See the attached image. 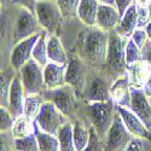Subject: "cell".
<instances>
[{"instance_id": "obj_21", "label": "cell", "mask_w": 151, "mask_h": 151, "mask_svg": "<svg viewBox=\"0 0 151 151\" xmlns=\"http://www.w3.org/2000/svg\"><path fill=\"white\" fill-rule=\"evenodd\" d=\"M100 3L98 0H81L78 10V19L85 27H96Z\"/></svg>"}, {"instance_id": "obj_18", "label": "cell", "mask_w": 151, "mask_h": 151, "mask_svg": "<svg viewBox=\"0 0 151 151\" xmlns=\"http://www.w3.org/2000/svg\"><path fill=\"white\" fill-rule=\"evenodd\" d=\"M121 21V15L115 5L100 4L97 14V24L96 26L105 32H112Z\"/></svg>"}, {"instance_id": "obj_40", "label": "cell", "mask_w": 151, "mask_h": 151, "mask_svg": "<svg viewBox=\"0 0 151 151\" xmlns=\"http://www.w3.org/2000/svg\"><path fill=\"white\" fill-rule=\"evenodd\" d=\"M37 1H39V0H14L12 4H14V5H19V6H23V7H27L30 11L35 12V6H36Z\"/></svg>"}, {"instance_id": "obj_30", "label": "cell", "mask_w": 151, "mask_h": 151, "mask_svg": "<svg viewBox=\"0 0 151 151\" xmlns=\"http://www.w3.org/2000/svg\"><path fill=\"white\" fill-rule=\"evenodd\" d=\"M81 0H56V3L65 21L78 18V10Z\"/></svg>"}, {"instance_id": "obj_2", "label": "cell", "mask_w": 151, "mask_h": 151, "mask_svg": "<svg viewBox=\"0 0 151 151\" xmlns=\"http://www.w3.org/2000/svg\"><path fill=\"white\" fill-rule=\"evenodd\" d=\"M116 114V105L112 100L108 102H82L81 120L94 128L103 142L111 127Z\"/></svg>"}, {"instance_id": "obj_35", "label": "cell", "mask_w": 151, "mask_h": 151, "mask_svg": "<svg viewBox=\"0 0 151 151\" xmlns=\"http://www.w3.org/2000/svg\"><path fill=\"white\" fill-rule=\"evenodd\" d=\"M82 151H105L104 142L99 138V135L97 134V132L94 131V128L92 127V126H91V139H90V143Z\"/></svg>"}, {"instance_id": "obj_8", "label": "cell", "mask_w": 151, "mask_h": 151, "mask_svg": "<svg viewBox=\"0 0 151 151\" xmlns=\"http://www.w3.org/2000/svg\"><path fill=\"white\" fill-rule=\"evenodd\" d=\"M35 15L42 29L48 34H56L65 21L56 0H39L35 6Z\"/></svg>"}, {"instance_id": "obj_17", "label": "cell", "mask_w": 151, "mask_h": 151, "mask_svg": "<svg viewBox=\"0 0 151 151\" xmlns=\"http://www.w3.org/2000/svg\"><path fill=\"white\" fill-rule=\"evenodd\" d=\"M131 87L134 90H144L146 82L151 76V65L145 59H140L127 67Z\"/></svg>"}, {"instance_id": "obj_42", "label": "cell", "mask_w": 151, "mask_h": 151, "mask_svg": "<svg viewBox=\"0 0 151 151\" xmlns=\"http://www.w3.org/2000/svg\"><path fill=\"white\" fill-rule=\"evenodd\" d=\"M144 92H145V94H146L149 98H151V76H150L149 81L146 82V85H145V87H144Z\"/></svg>"}, {"instance_id": "obj_39", "label": "cell", "mask_w": 151, "mask_h": 151, "mask_svg": "<svg viewBox=\"0 0 151 151\" xmlns=\"http://www.w3.org/2000/svg\"><path fill=\"white\" fill-rule=\"evenodd\" d=\"M134 1H135V0H115V6L117 7L121 17H122V15L126 12V10H127L131 5L134 4Z\"/></svg>"}, {"instance_id": "obj_6", "label": "cell", "mask_w": 151, "mask_h": 151, "mask_svg": "<svg viewBox=\"0 0 151 151\" xmlns=\"http://www.w3.org/2000/svg\"><path fill=\"white\" fill-rule=\"evenodd\" d=\"M15 7L16 10L14 14V23H12V26H14V28H12L14 45L44 30L36 18L35 12L19 5H15Z\"/></svg>"}, {"instance_id": "obj_32", "label": "cell", "mask_w": 151, "mask_h": 151, "mask_svg": "<svg viewBox=\"0 0 151 151\" xmlns=\"http://www.w3.org/2000/svg\"><path fill=\"white\" fill-rule=\"evenodd\" d=\"M140 59H143L142 48L129 37L127 45H126V62H127V65L133 64V63Z\"/></svg>"}, {"instance_id": "obj_20", "label": "cell", "mask_w": 151, "mask_h": 151, "mask_svg": "<svg viewBox=\"0 0 151 151\" xmlns=\"http://www.w3.org/2000/svg\"><path fill=\"white\" fill-rule=\"evenodd\" d=\"M47 56L48 62L62 65H67L69 60V56L64 48V45L57 34H48L47 36Z\"/></svg>"}, {"instance_id": "obj_16", "label": "cell", "mask_w": 151, "mask_h": 151, "mask_svg": "<svg viewBox=\"0 0 151 151\" xmlns=\"http://www.w3.org/2000/svg\"><path fill=\"white\" fill-rule=\"evenodd\" d=\"M26 90L23 87L21 76L18 73L14 78L10 86L9 92V102H7V109L15 117L23 115L24 112V100H26Z\"/></svg>"}, {"instance_id": "obj_36", "label": "cell", "mask_w": 151, "mask_h": 151, "mask_svg": "<svg viewBox=\"0 0 151 151\" xmlns=\"http://www.w3.org/2000/svg\"><path fill=\"white\" fill-rule=\"evenodd\" d=\"M151 140L142 139V138H133L128 144L126 151H151Z\"/></svg>"}, {"instance_id": "obj_22", "label": "cell", "mask_w": 151, "mask_h": 151, "mask_svg": "<svg viewBox=\"0 0 151 151\" xmlns=\"http://www.w3.org/2000/svg\"><path fill=\"white\" fill-rule=\"evenodd\" d=\"M73 122V135L75 150L82 151L90 143L91 139V126L81 119L74 120Z\"/></svg>"}, {"instance_id": "obj_46", "label": "cell", "mask_w": 151, "mask_h": 151, "mask_svg": "<svg viewBox=\"0 0 151 151\" xmlns=\"http://www.w3.org/2000/svg\"><path fill=\"white\" fill-rule=\"evenodd\" d=\"M14 0H1V7H5V6H9L12 4Z\"/></svg>"}, {"instance_id": "obj_1", "label": "cell", "mask_w": 151, "mask_h": 151, "mask_svg": "<svg viewBox=\"0 0 151 151\" xmlns=\"http://www.w3.org/2000/svg\"><path fill=\"white\" fill-rule=\"evenodd\" d=\"M85 27V26H83ZM109 32L96 27H86L80 33L78 55L90 69H102L106 60Z\"/></svg>"}, {"instance_id": "obj_12", "label": "cell", "mask_w": 151, "mask_h": 151, "mask_svg": "<svg viewBox=\"0 0 151 151\" xmlns=\"http://www.w3.org/2000/svg\"><path fill=\"white\" fill-rule=\"evenodd\" d=\"M40 34L41 33L32 35V36L27 37V39L21 40L14 45V47H12L11 52H10V56H9V65L10 67H12L16 71H18L29 59H32L34 46H35L37 39H39Z\"/></svg>"}, {"instance_id": "obj_27", "label": "cell", "mask_w": 151, "mask_h": 151, "mask_svg": "<svg viewBox=\"0 0 151 151\" xmlns=\"http://www.w3.org/2000/svg\"><path fill=\"white\" fill-rule=\"evenodd\" d=\"M35 137H36L37 144H39L40 151H60L57 135L45 133V132L36 128Z\"/></svg>"}, {"instance_id": "obj_14", "label": "cell", "mask_w": 151, "mask_h": 151, "mask_svg": "<svg viewBox=\"0 0 151 151\" xmlns=\"http://www.w3.org/2000/svg\"><path fill=\"white\" fill-rule=\"evenodd\" d=\"M151 131V103L144 90L132 88L129 108Z\"/></svg>"}, {"instance_id": "obj_38", "label": "cell", "mask_w": 151, "mask_h": 151, "mask_svg": "<svg viewBox=\"0 0 151 151\" xmlns=\"http://www.w3.org/2000/svg\"><path fill=\"white\" fill-rule=\"evenodd\" d=\"M131 39L139 46L140 48L144 47L145 42L147 41V34H146V30L145 29H142V28H137L134 30V33L132 34L131 36Z\"/></svg>"}, {"instance_id": "obj_24", "label": "cell", "mask_w": 151, "mask_h": 151, "mask_svg": "<svg viewBox=\"0 0 151 151\" xmlns=\"http://www.w3.org/2000/svg\"><path fill=\"white\" fill-rule=\"evenodd\" d=\"M45 103V98L42 93H34V94H27L26 100H24V112L28 119L35 122L37 115L40 114L41 108Z\"/></svg>"}, {"instance_id": "obj_41", "label": "cell", "mask_w": 151, "mask_h": 151, "mask_svg": "<svg viewBox=\"0 0 151 151\" xmlns=\"http://www.w3.org/2000/svg\"><path fill=\"white\" fill-rule=\"evenodd\" d=\"M142 55H143V59L147 60L149 64L151 65V42L147 40L144 45V47L142 48Z\"/></svg>"}, {"instance_id": "obj_47", "label": "cell", "mask_w": 151, "mask_h": 151, "mask_svg": "<svg viewBox=\"0 0 151 151\" xmlns=\"http://www.w3.org/2000/svg\"><path fill=\"white\" fill-rule=\"evenodd\" d=\"M149 99H150V103H151V98H149Z\"/></svg>"}, {"instance_id": "obj_45", "label": "cell", "mask_w": 151, "mask_h": 151, "mask_svg": "<svg viewBox=\"0 0 151 151\" xmlns=\"http://www.w3.org/2000/svg\"><path fill=\"white\" fill-rule=\"evenodd\" d=\"M100 4H108V5H115V0H98Z\"/></svg>"}, {"instance_id": "obj_37", "label": "cell", "mask_w": 151, "mask_h": 151, "mask_svg": "<svg viewBox=\"0 0 151 151\" xmlns=\"http://www.w3.org/2000/svg\"><path fill=\"white\" fill-rule=\"evenodd\" d=\"M1 151H16L15 137L10 132H1Z\"/></svg>"}, {"instance_id": "obj_43", "label": "cell", "mask_w": 151, "mask_h": 151, "mask_svg": "<svg viewBox=\"0 0 151 151\" xmlns=\"http://www.w3.org/2000/svg\"><path fill=\"white\" fill-rule=\"evenodd\" d=\"M145 30H146V34H147V40L151 42V22L145 27Z\"/></svg>"}, {"instance_id": "obj_29", "label": "cell", "mask_w": 151, "mask_h": 151, "mask_svg": "<svg viewBox=\"0 0 151 151\" xmlns=\"http://www.w3.org/2000/svg\"><path fill=\"white\" fill-rule=\"evenodd\" d=\"M17 71L9 65V68L4 69L1 71V90H0V97H1V106L7 108L9 102V92H10V86L11 82L16 76Z\"/></svg>"}, {"instance_id": "obj_13", "label": "cell", "mask_w": 151, "mask_h": 151, "mask_svg": "<svg viewBox=\"0 0 151 151\" xmlns=\"http://www.w3.org/2000/svg\"><path fill=\"white\" fill-rule=\"evenodd\" d=\"M116 110L121 116L123 124L128 129V132L133 135V138H142V139L151 140V131L131 109L116 105Z\"/></svg>"}, {"instance_id": "obj_28", "label": "cell", "mask_w": 151, "mask_h": 151, "mask_svg": "<svg viewBox=\"0 0 151 151\" xmlns=\"http://www.w3.org/2000/svg\"><path fill=\"white\" fill-rule=\"evenodd\" d=\"M60 151H76L74 144V135H73V122L69 121L60 128L57 134Z\"/></svg>"}, {"instance_id": "obj_33", "label": "cell", "mask_w": 151, "mask_h": 151, "mask_svg": "<svg viewBox=\"0 0 151 151\" xmlns=\"http://www.w3.org/2000/svg\"><path fill=\"white\" fill-rule=\"evenodd\" d=\"M138 15V28L145 29V27L151 22V4L150 5H137Z\"/></svg>"}, {"instance_id": "obj_11", "label": "cell", "mask_w": 151, "mask_h": 151, "mask_svg": "<svg viewBox=\"0 0 151 151\" xmlns=\"http://www.w3.org/2000/svg\"><path fill=\"white\" fill-rule=\"evenodd\" d=\"M132 139L133 135L126 128L120 114L116 110L114 122H112L104 140L105 151H126Z\"/></svg>"}, {"instance_id": "obj_34", "label": "cell", "mask_w": 151, "mask_h": 151, "mask_svg": "<svg viewBox=\"0 0 151 151\" xmlns=\"http://www.w3.org/2000/svg\"><path fill=\"white\" fill-rule=\"evenodd\" d=\"M0 117H1V122H0V131L1 132H10L12 129V126L15 122V116L11 114L10 110L5 106L0 108Z\"/></svg>"}, {"instance_id": "obj_4", "label": "cell", "mask_w": 151, "mask_h": 151, "mask_svg": "<svg viewBox=\"0 0 151 151\" xmlns=\"http://www.w3.org/2000/svg\"><path fill=\"white\" fill-rule=\"evenodd\" d=\"M45 100H50L56 106L67 115L70 121L81 119V111H82V102L83 100L78 96L70 85H64L58 88L53 90H45L42 92Z\"/></svg>"}, {"instance_id": "obj_10", "label": "cell", "mask_w": 151, "mask_h": 151, "mask_svg": "<svg viewBox=\"0 0 151 151\" xmlns=\"http://www.w3.org/2000/svg\"><path fill=\"white\" fill-rule=\"evenodd\" d=\"M23 87L27 94L42 93L45 91L44 81V67H41L33 58L29 59L18 71Z\"/></svg>"}, {"instance_id": "obj_23", "label": "cell", "mask_w": 151, "mask_h": 151, "mask_svg": "<svg viewBox=\"0 0 151 151\" xmlns=\"http://www.w3.org/2000/svg\"><path fill=\"white\" fill-rule=\"evenodd\" d=\"M137 28H138V15H137V6L134 3L122 15L121 21L115 30L122 36L131 37Z\"/></svg>"}, {"instance_id": "obj_5", "label": "cell", "mask_w": 151, "mask_h": 151, "mask_svg": "<svg viewBox=\"0 0 151 151\" xmlns=\"http://www.w3.org/2000/svg\"><path fill=\"white\" fill-rule=\"evenodd\" d=\"M111 79L104 69H90L85 91L82 93L83 102H108L111 99L110 86Z\"/></svg>"}, {"instance_id": "obj_26", "label": "cell", "mask_w": 151, "mask_h": 151, "mask_svg": "<svg viewBox=\"0 0 151 151\" xmlns=\"http://www.w3.org/2000/svg\"><path fill=\"white\" fill-rule=\"evenodd\" d=\"M47 36L48 33L46 30H42L39 39H37L34 50H33V56L32 58L36 60L41 67H45L48 63V56H47Z\"/></svg>"}, {"instance_id": "obj_31", "label": "cell", "mask_w": 151, "mask_h": 151, "mask_svg": "<svg viewBox=\"0 0 151 151\" xmlns=\"http://www.w3.org/2000/svg\"><path fill=\"white\" fill-rule=\"evenodd\" d=\"M15 149L16 151H40L35 134L15 139Z\"/></svg>"}, {"instance_id": "obj_19", "label": "cell", "mask_w": 151, "mask_h": 151, "mask_svg": "<svg viewBox=\"0 0 151 151\" xmlns=\"http://www.w3.org/2000/svg\"><path fill=\"white\" fill-rule=\"evenodd\" d=\"M65 70H67V65L48 62L44 67L45 90H53V88H58V87L64 86L67 83Z\"/></svg>"}, {"instance_id": "obj_15", "label": "cell", "mask_w": 151, "mask_h": 151, "mask_svg": "<svg viewBox=\"0 0 151 151\" xmlns=\"http://www.w3.org/2000/svg\"><path fill=\"white\" fill-rule=\"evenodd\" d=\"M131 93H132V87L129 83V78L127 73L116 78L111 82L110 94H111V99L115 103V105L129 108Z\"/></svg>"}, {"instance_id": "obj_7", "label": "cell", "mask_w": 151, "mask_h": 151, "mask_svg": "<svg viewBox=\"0 0 151 151\" xmlns=\"http://www.w3.org/2000/svg\"><path fill=\"white\" fill-rule=\"evenodd\" d=\"M69 121L70 119L63 114L56 106V104L50 102V100H45L40 114L37 115L35 120V124L37 129H40L45 133L57 135L60 128Z\"/></svg>"}, {"instance_id": "obj_9", "label": "cell", "mask_w": 151, "mask_h": 151, "mask_svg": "<svg viewBox=\"0 0 151 151\" xmlns=\"http://www.w3.org/2000/svg\"><path fill=\"white\" fill-rule=\"evenodd\" d=\"M90 68L81 59L78 53H71L67 63L65 70V81L67 85H70L76 91L78 96L82 99V93L85 91V86L88 76Z\"/></svg>"}, {"instance_id": "obj_3", "label": "cell", "mask_w": 151, "mask_h": 151, "mask_svg": "<svg viewBox=\"0 0 151 151\" xmlns=\"http://www.w3.org/2000/svg\"><path fill=\"white\" fill-rule=\"evenodd\" d=\"M129 37L120 35L116 30L109 33V44L106 60L103 67L104 71L109 75L111 81L127 73V62H126V45Z\"/></svg>"}, {"instance_id": "obj_44", "label": "cell", "mask_w": 151, "mask_h": 151, "mask_svg": "<svg viewBox=\"0 0 151 151\" xmlns=\"http://www.w3.org/2000/svg\"><path fill=\"white\" fill-rule=\"evenodd\" d=\"M137 5H150L151 0H135L134 1Z\"/></svg>"}, {"instance_id": "obj_25", "label": "cell", "mask_w": 151, "mask_h": 151, "mask_svg": "<svg viewBox=\"0 0 151 151\" xmlns=\"http://www.w3.org/2000/svg\"><path fill=\"white\" fill-rule=\"evenodd\" d=\"M35 131H36L35 122L28 119L26 115H21L15 119L11 133L15 137V139H17V138H24V137L35 134Z\"/></svg>"}]
</instances>
